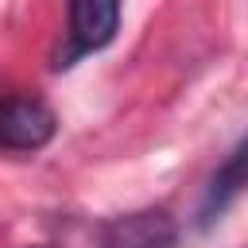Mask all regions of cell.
<instances>
[{"mask_svg": "<svg viewBox=\"0 0 248 248\" xmlns=\"http://www.w3.org/2000/svg\"><path fill=\"white\" fill-rule=\"evenodd\" d=\"M120 27V0H70V27H66V54L54 62L58 70L74 66L81 54H93L112 43Z\"/></svg>", "mask_w": 248, "mask_h": 248, "instance_id": "1", "label": "cell"}, {"mask_svg": "<svg viewBox=\"0 0 248 248\" xmlns=\"http://www.w3.org/2000/svg\"><path fill=\"white\" fill-rule=\"evenodd\" d=\"M54 112L39 97L0 101V147L4 151H39L54 140Z\"/></svg>", "mask_w": 248, "mask_h": 248, "instance_id": "2", "label": "cell"}, {"mask_svg": "<svg viewBox=\"0 0 248 248\" xmlns=\"http://www.w3.org/2000/svg\"><path fill=\"white\" fill-rule=\"evenodd\" d=\"M101 248H174V221L163 209L116 217L101 229Z\"/></svg>", "mask_w": 248, "mask_h": 248, "instance_id": "3", "label": "cell"}, {"mask_svg": "<svg viewBox=\"0 0 248 248\" xmlns=\"http://www.w3.org/2000/svg\"><path fill=\"white\" fill-rule=\"evenodd\" d=\"M248 190V140L236 143V151L213 170L209 186H205V198H202V209H198V225H213L240 194Z\"/></svg>", "mask_w": 248, "mask_h": 248, "instance_id": "4", "label": "cell"}]
</instances>
